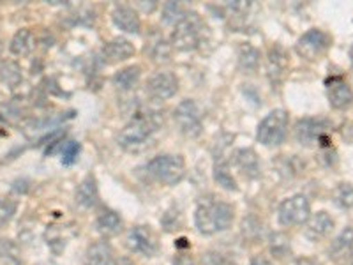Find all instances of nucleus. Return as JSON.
Here are the masks:
<instances>
[{"label": "nucleus", "mask_w": 353, "mask_h": 265, "mask_svg": "<svg viewBox=\"0 0 353 265\" xmlns=\"http://www.w3.org/2000/svg\"><path fill=\"white\" fill-rule=\"evenodd\" d=\"M161 124L163 121L157 112H138L119 132V145L128 153H140L152 144Z\"/></svg>", "instance_id": "1"}, {"label": "nucleus", "mask_w": 353, "mask_h": 265, "mask_svg": "<svg viewBox=\"0 0 353 265\" xmlns=\"http://www.w3.org/2000/svg\"><path fill=\"white\" fill-rule=\"evenodd\" d=\"M233 217H235V209L228 202L203 198L194 210V225L203 235H214L217 232L228 230L233 223Z\"/></svg>", "instance_id": "2"}, {"label": "nucleus", "mask_w": 353, "mask_h": 265, "mask_svg": "<svg viewBox=\"0 0 353 265\" xmlns=\"http://www.w3.org/2000/svg\"><path fill=\"white\" fill-rule=\"evenodd\" d=\"M205 23L200 14L196 12H185L184 18L175 23V28L172 32V44L173 48L179 52H191L196 50L203 41Z\"/></svg>", "instance_id": "3"}, {"label": "nucleus", "mask_w": 353, "mask_h": 265, "mask_svg": "<svg viewBox=\"0 0 353 265\" xmlns=\"http://www.w3.org/2000/svg\"><path fill=\"white\" fill-rule=\"evenodd\" d=\"M147 173L154 181L165 186H175L185 177V161L176 154H161L147 163Z\"/></svg>", "instance_id": "4"}, {"label": "nucleus", "mask_w": 353, "mask_h": 265, "mask_svg": "<svg viewBox=\"0 0 353 265\" xmlns=\"http://www.w3.org/2000/svg\"><path fill=\"white\" fill-rule=\"evenodd\" d=\"M288 135V113L285 110H272L256 129V140L265 147H277Z\"/></svg>", "instance_id": "5"}, {"label": "nucleus", "mask_w": 353, "mask_h": 265, "mask_svg": "<svg viewBox=\"0 0 353 265\" xmlns=\"http://www.w3.org/2000/svg\"><path fill=\"white\" fill-rule=\"evenodd\" d=\"M330 44H332V39L329 34L323 32L321 28H309L295 43V52L304 61L314 62L325 55Z\"/></svg>", "instance_id": "6"}, {"label": "nucleus", "mask_w": 353, "mask_h": 265, "mask_svg": "<svg viewBox=\"0 0 353 265\" xmlns=\"http://www.w3.org/2000/svg\"><path fill=\"white\" fill-rule=\"evenodd\" d=\"M173 121L185 138H198L203 132L200 110L193 99H184L176 105L173 110Z\"/></svg>", "instance_id": "7"}, {"label": "nucleus", "mask_w": 353, "mask_h": 265, "mask_svg": "<svg viewBox=\"0 0 353 265\" xmlns=\"http://www.w3.org/2000/svg\"><path fill=\"white\" fill-rule=\"evenodd\" d=\"M311 216V204L304 195H293L285 198L277 209V219L283 226L305 225V221Z\"/></svg>", "instance_id": "8"}, {"label": "nucleus", "mask_w": 353, "mask_h": 265, "mask_svg": "<svg viewBox=\"0 0 353 265\" xmlns=\"http://www.w3.org/2000/svg\"><path fill=\"white\" fill-rule=\"evenodd\" d=\"M329 122L323 119H314V117H304L295 124V138L304 147H313V145H325L329 140Z\"/></svg>", "instance_id": "9"}, {"label": "nucleus", "mask_w": 353, "mask_h": 265, "mask_svg": "<svg viewBox=\"0 0 353 265\" xmlns=\"http://www.w3.org/2000/svg\"><path fill=\"white\" fill-rule=\"evenodd\" d=\"M145 90L154 101H166L179 90V78L172 71H159L147 80Z\"/></svg>", "instance_id": "10"}, {"label": "nucleus", "mask_w": 353, "mask_h": 265, "mask_svg": "<svg viewBox=\"0 0 353 265\" xmlns=\"http://www.w3.org/2000/svg\"><path fill=\"white\" fill-rule=\"evenodd\" d=\"M125 246H128L129 251H132V253L143 255V257L150 258L157 253V237L154 235V232L149 226H134L128 233Z\"/></svg>", "instance_id": "11"}, {"label": "nucleus", "mask_w": 353, "mask_h": 265, "mask_svg": "<svg viewBox=\"0 0 353 265\" xmlns=\"http://www.w3.org/2000/svg\"><path fill=\"white\" fill-rule=\"evenodd\" d=\"M290 69V59L286 50L281 44H272L267 53V77H269L270 84L276 85L283 84Z\"/></svg>", "instance_id": "12"}, {"label": "nucleus", "mask_w": 353, "mask_h": 265, "mask_svg": "<svg viewBox=\"0 0 353 265\" xmlns=\"http://www.w3.org/2000/svg\"><path fill=\"white\" fill-rule=\"evenodd\" d=\"M334 230V219L327 210L311 214L304 225V235L311 242H320L327 239Z\"/></svg>", "instance_id": "13"}, {"label": "nucleus", "mask_w": 353, "mask_h": 265, "mask_svg": "<svg viewBox=\"0 0 353 265\" xmlns=\"http://www.w3.org/2000/svg\"><path fill=\"white\" fill-rule=\"evenodd\" d=\"M327 97L334 110H346L353 105V90L341 77L327 81Z\"/></svg>", "instance_id": "14"}, {"label": "nucleus", "mask_w": 353, "mask_h": 265, "mask_svg": "<svg viewBox=\"0 0 353 265\" xmlns=\"http://www.w3.org/2000/svg\"><path fill=\"white\" fill-rule=\"evenodd\" d=\"M134 53H137V48L131 41L125 39V37H113L103 48V59H105L106 64H119V62L131 59Z\"/></svg>", "instance_id": "15"}, {"label": "nucleus", "mask_w": 353, "mask_h": 265, "mask_svg": "<svg viewBox=\"0 0 353 265\" xmlns=\"http://www.w3.org/2000/svg\"><path fill=\"white\" fill-rule=\"evenodd\" d=\"M112 20L117 28H121L125 34H140L141 30V20L138 17V12L131 8V6L119 4L113 8Z\"/></svg>", "instance_id": "16"}, {"label": "nucleus", "mask_w": 353, "mask_h": 265, "mask_svg": "<svg viewBox=\"0 0 353 265\" xmlns=\"http://www.w3.org/2000/svg\"><path fill=\"white\" fill-rule=\"evenodd\" d=\"M233 165L245 179H256L260 177V159L253 149H239L233 153Z\"/></svg>", "instance_id": "17"}, {"label": "nucleus", "mask_w": 353, "mask_h": 265, "mask_svg": "<svg viewBox=\"0 0 353 265\" xmlns=\"http://www.w3.org/2000/svg\"><path fill=\"white\" fill-rule=\"evenodd\" d=\"M77 204L83 209H92L99 204V188H97V179L92 173H88L78 186Z\"/></svg>", "instance_id": "18"}, {"label": "nucleus", "mask_w": 353, "mask_h": 265, "mask_svg": "<svg viewBox=\"0 0 353 265\" xmlns=\"http://www.w3.org/2000/svg\"><path fill=\"white\" fill-rule=\"evenodd\" d=\"M85 265H115L113 249L106 241H97L87 248Z\"/></svg>", "instance_id": "19"}, {"label": "nucleus", "mask_w": 353, "mask_h": 265, "mask_svg": "<svg viewBox=\"0 0 353 265\" xmlns=\"http://www.w3.org/2000/svg\"><path fill=\"white\" fill-rule=\"evenodd\" d=\"M122 226H124L122 217L112 209L101 210V214L96 219V228L103 237H115V235L121 233Z\"/></svg>", "instance_id": "20"}, {"label": "nucleus", "mask_w": 353, "mask_h": 265, "mask_svg": "<svg viewBox=\"0 0 353 265\" xmlns=\"http://www.w3.org/2000/svg\"><path fill=\"white\" fill-rule=\"evenodd\" d=\"M36 48V36L30 28H21L12 36L9 43V52L17 57H27Z\"/></svg>", "instance_id": "21"}, {"label": "nucleus", "mask_w": 353, "mask_h": 265, "mask_svg": "<svg viewBox=\"0 0 353 265\" xmlns=\"http://www.w3.org/2000/svg\"><path fill=\"white\" fill-rule=\"evenodd\" d=\"M353 249V226H346L339 235L332 241L329 248V255L334 260H341V258H348Z\"/></svg>", "instance_id": "22"}, {"label": "nucleus", "mask_w": 353, "mask_h": 265, "mask_svg": "<svg viewBox=\"0 0 353 265\" xmlns=\"http://www.w3.org/2000/svg\"><path fill=\"white\" fill-rule=\"evenodd\" d=\"M0 81L9 88L20 87L23 81V69L17 61L0 62Z\"/></svg>", "instance_id": "23"}, {"label": "nucleus", "mask_w": 353, "mask_h": 265, "mask_svg": "<svg viewBox=\"0 0 353 265\" xmlns=\"http://www.w3.org/2000/svg\"><path fill=\"white\" fill-rule=\"evenodd\" d=\"M239 66L248 75H253V72L258 71V68H260V52L254 48L253 44H241V48H239Z\"/></svg>", "instance_id": "24"}, {"label": "nucleus", "mask_w": 353, "mask_h": 265, "mask_svg": "<svg viewBox=\"0 0 353 265\" xmlns=\"http://www.w3.org/2000/svg\"><path fill=\"white\" fill-rule=\"evenodd\" d=\"M214 181L226 191H237L239 189L237 181L233 177L232 168H230V163L225 159H217L214 163Z\"/></svg>", "instance_id": "25"}, {"label": "nucleus", "mask_w": 353, "mask_h": 265, "mask_svg": "<svg viewBox=\"0 0 353 265\" xmlns=\"http://www.w3.org/2000/svg\"><path fill=\"white\" fill-rule=\"evenodd\" d=\"M140 66H129V68H124L119 72H115L113 84H115L117 88H121V90H131V88L137 87L138 80H140Z\"/></svg>", "instance_id": "26"}, {"label": "nucleus", "mask_w": 353, "mask_h": 265, "mask_svg": "<svg viewBox=\"0 0 353 265\" xmlns=\"http://www.w3.org/2000/svg\"><path fill=\"white\" fill-rule=\"evenodd\" d=\"M332 202L339 209L353 207V186L350 182H339L332 191Z\"/></svg>", "instance_id": "27"}, {"label": "nucleus", "mask_w": 353, "mask_h": 265, "mask_svg": "<svg viewBox=\"0 0 353 265\" xmlns=\"http://www.w3.org/2000/svg\"><path fill=\"white\" fill-rule=\"evenodd\" d=\"M80 153H81V144L80 141H68V144L62 147V165L65 166H71L74 165L78 161V157H80Z\"/></svg>", "instance_id": "28"}, {"label": "nucleus", "mask_w": 353, "mask_h": 265, "mask_svg": "<svg viewBox=\"0 0 353 265\" xmlns=\"http://www.w3.org/2000/svg\"><path fill=\"white\" fill-rule=\"evenodd\" d=\"M17 209H18L17 202L9 200V198H0V228L8 225L9 221L14 217Z\"/></svg>", "instance_id": "29"}, {"label": "nucleus", "mask_w": 353, "mask_h": 265, "mask_svg": "<svg viewBox=\"0 0 353 265\" xmlns=\"http://www.w3.org/2000/svg\"><path fill=\"white\" fill-rule=\"evenodd\" d=\"M0 258L2 260H17L18 248L17 244L9 239H0Z\"/></svg>", "instance_id": "30"}, {"label": "nucleus", "mask_w": 353, "mask_h": 265, "mask_svg": "<svg viewBox=\"0 0 353 265\" xmlns=\"http://www.w3.org/2000/svg\"><path fill=\"white\" fill-rule=\"evenodd\" d=\"M205 265H232V262L226 260L225 257H221L219 253H207L203 257Z\"/></svg>", "instance_id": "31"}, {"label": "nucleus", "mask_w": 353, "mask_h": 265, "mask_svg": "<svg viewBox=\"0 0 353 265\" xmlns=\"http://www.w3.org/2000/svg\"><path fill=\"white\" fill-rule=\"evenodd\" d=\"M173 265H196V262L189 257V255L181 253V255H176V257H175V260H173Z\"/></svg>", "instance_id": "32"}, {"label": "nucleus", "mask_w": 353, "mask_h": 265, "mask_svg": "<svg viewBox=\"0 0 353 265\" xmlns=\"http://www.w3.org/2000/svg\"><path fill=\"white\" fill-rule=\"evenodd\" d=\"M249 265H274V264L269 260V258H265V257H261V255H258V257H253V260H251V264Z\"/></svg>", "instance_id": "33"}, {"label": "nucleus", "mask_w": 353, "mask_h": 265, "mask_svg": "<svg viewBox=\"0 0 353 265\" xmlns=\"http://www.w3.org/2000/svg\"><path fill=\"white\" fill-rule=\"evenodd\" d=\"M297 265H320V262L313 260V258H299Z\"/></svg>", "instance_id": "34"}, {"label": "nucleus", "mask_w": 353, "mask_h": 265, "mask_svg": "<svg viewBox=\"0 0 353 265\" xmlns=\"http://www.w3.org/2000/svg\"><path fill=\"white\" fill-rule=\"evenodd\" d=\"M115 265H134V262L128 257H121L119 260H115Z\"/></svg>", "instance_id": "35"}, {"label": "nucleus", "mask_w": 353, "mask_h": 265, "mask_svg": "<svg viewBox=\"0 0 353 265\" xmlns=\"http://www.w3.org/2000/svg\"><path fill=\"white\" fill-rule=\"evenodd\" d=\"M348 265H353V249H352V253L348 255Z\"/></svg>", "instance_id": "36"}, {"label": "nucleus", "mask_w": 353, "mask_h": 265, "mask_svg": "<svg viewBox=\"0 0 353 265\" xmlns=\"http://www.w3.org/2000/svg\"><path fill=\"white\" fill-rule=\"evenodd\" d=\"M2 50H4V44H2V39H0V55H2Z\"/></svg>", "instance_id": "37"}, {"label": "nucleus", "mask_w": 353, "mask_h": 265, "mask_svg": "<svg viewBox=\"0 0 353 265\" xmlns=\"http://www.w3.org/2000/svg\"><path fill=\"white\" fill-rule=\"evenodd\" d=\"M36 265H57V264H36Z\"/></svg>", "instance_id": "38"}]
</instances>
